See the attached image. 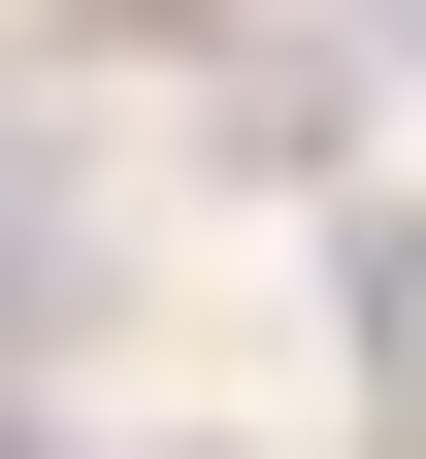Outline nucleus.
I'll list each match as a JSON object with an SVG mask.
<instances>
[{"label":"nucleus","mask_w":426,"mask_h":459,"mask_svg":"<svg viewBox=\"0 0 426 459\" xmlns=\"http://www.w3.org/2000/svg\"><path fill=\"white\" fill-rule=\"evenodd\" d=\"M99 33H197V0H99Z\"/></svg>","instance_id":"nucleus-1"},{"label":"nucleus","mask_w":426,"mask_h":459,"mask_svg":"<svg viewBox=\"0 0 426 459\" xmlns=\"http://www.w3.org/2000/svg\"><path fill=\"white\" fill-rule=\"evenodd\" d=\"M361 33H394V66H426V0H361Z\"/></svg>","instance_id":"nucleus-2"},{"label":"nucleus","mask_w":426,"mask_h":459,"mask_svg":"<svg viewBox=\"0 0 426 459\" xmlns=\"http://www.w3.org/2000/svg\"><path fill=\"white\" fill-rule=\"evenodd\" d=\"M164 459H230V427H164Z\"/></svg>","instance_id":"nucleus-3"}]
</instances>
